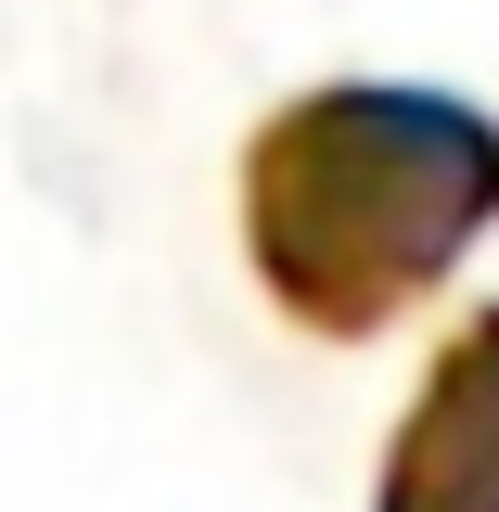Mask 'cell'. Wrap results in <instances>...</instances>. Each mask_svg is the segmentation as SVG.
Here are the masks:
<instances>
[{
	"label": "cell",
	"mask_w": 499,
	"mask_h": 512,
	"mask_svg": "<svg viewBox=\"0 0 499 512\" xmlns=\"http://www.w3.org/2000/svg\"><path fill=\"white\" fill-rule=\"evenodd\" d=\"M499 231V116L423 77L295 90L244 141V256L269 308L359 346Z\"/></svg>",
	"instance_id": "6da1fadb"
},
{
	"label": "cell",
	"mask_w": 499,
	"mask_h": 512,
	"mask_svg": "<svg viewBox=\"0 0 499 512\" xmlns=\"http://www.w3.org/2000/svg\"><path fill=\"white\" fill-rule=\"evenodd\" d=\"M372 512H499V308H474L436 346L410 423L384 436Z\"/></svg>",
	"instance_id": "7a4b0ae2"
}]
</instances>
